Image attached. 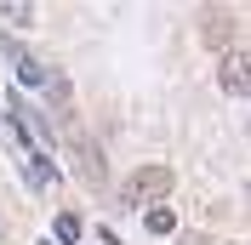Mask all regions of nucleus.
<instances>
[{"label": "nucleus", "instance_id": "1", "mask_svg": "<svg viewBox=\"0 0 251 245\" xmlns=\"http://www.w3.org/2000/svg\"><path fill=\"white\" fill-rule=\"evenodd\" d=\"M172 194V171L166 166H137L131 177H126V188H120V205H160V199Z\"/></svg>", "mask_w": 251, "mask_h": 245}, {"label": "nucleus", "instance_id": "2", "mask_svg": "<svg viewBox=\"0 0 251 245\" xmlns=\"http://www.w3.org/2000/svg\"><path fill=\"white\" fill-rule=\"evenodd\" d=\"M69 154H75V171H80L86 188H103V183H109V160H103V148H97L86 131H75V125H69Z\"/></svg>", "mask_w": 251, "mask_h": 245}, {"label": "nucleus", "instance_id": "3", "mask_svg": "<svg viewBox=\"0 0 251 245\" xmlns=\"http://www.w3.org/2000/svg\"><path fill=\"white\" fill-rule=\"evenodd\" d=\"M223 92H234V97H251V51H223Z\"/></svg>", "mask_w": 251, "mask_h": 245}, {"label": "nucleus", "instance_id": "4", "mask_svg": "<svg viewBox=\"0 0 251 245\" xmlns=\"http://www.w3.org/2000/svg\"><path fill=\"white\" fill-rule=\"evenodd\" d=\"M200 34H205V46L228 51V40H234V12H228V6H205L200 12Z\"/></svg>", "mask_w": 251, "mask_h": 245}, {"label": "nucleus", "instance_id": "5", "mask_svg": "<svg viewBox=\"0 0 251 245\" xmlns=\"http://www.w3.org/2000/svg\"><path fill=\"white\" fill-rule=\"evenodd\" d=\"M12 63H17V74L29 80V86H40V80H46V69H40V63H34L29 51H12Z\"/></svg>", "mask_w": 251, "mask_h": 245}, {"label": "nucleus", "instance_id": "6", "mask_svg": "<svg viewBox=\"0 0 251 245\" xmlns=\"http://www.w3.org/2000/svg\"><path fill=\"white\" fill-rule=\"evenodd\" d=\"M172 228H177L172 205H149V234H172Z\"/></svg>", "mask_w": 251, "mask_h": 245}, {"label": "nucleus", "instance_id": "7", "mask_svg": "<svg viewBox=\"0 0 251 245\" xmlns=\"http://www.w3.org/2000/svg\"><path fill=\"white\" fill-rule=\"evenodd\" d=\"M57 240H63V245L80 240V217H75V211H57Z\"/></svg>", "mask_w": 251, "mask_h": 245}, {"label": "nucleus", "instance_id": "8", "mask_svg": "<svg viewBox=\"0 0 251 245\" xmlns=\"http://www.w3.org/2000/svg\"><path fill=\"white\" fill-rule=\"evenodd\" d=\"M0 12H6V23H17V29H23V23H29V17H34L29 6H0Z\"/></svg>", "mask_w": 251, "mask_h": 245}, {"label": "nucleus", "instance_id": "9", "mask_svg": "<svg viewBox=\"0 0 251 245\" xmlns=\"http://www.w3.org/2000/svg\"><path fill=\"white\" fill-rule=\"evenodd\" d=\"M183 245H211V240H200V234H183Z\"/></svg>", "mask_w": 251, "mask_h": 245}]
</instances>
